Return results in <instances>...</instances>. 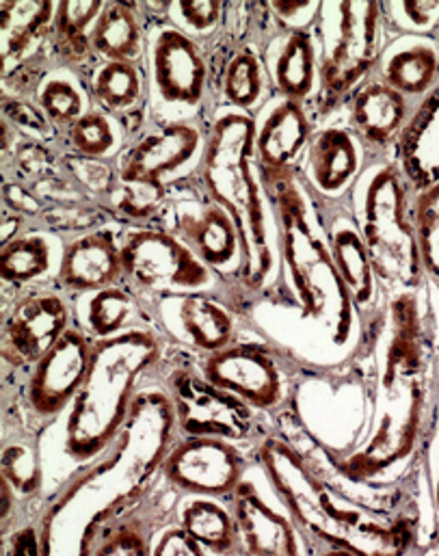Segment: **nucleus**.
Here are the masks:
<instances>
[{
    "mask_svg": "<svg viewBox=\"0 0 439 556\" xmlns=\"http://www.w3.org/2000/svg\"><path fill=\"white\" fill-rule=\"evenodd\" d=\"M279 237V283L247 316V329L277 340L294 327L284 351L305 370H340L371 353L373 327L358 309L340 276L318 213L316 193L301 169H260Z\"/></svg>",
    "mask_w": 439,
    "mask_h": 556,
    "instance_id": "nucleus-1",
    "label": "nucleus"
},
{
    "mask_svg": "<svg viewBox=\"0 0 439 556\" xmlns=\"http://www.w3.org/2000/svg\"><path fill=\"white\" fill-rule=\"evenodd\" d=\"M310 555H407L423 551L425 527L410 488L344 477L327 453L288 416L251 448Z\"/></svg>",
    "mask_w": 439,
    "mask_h": 556,
    "instance_id": "nucleus-2",
    "label": "nucleus"
},
{
    "mask_svg": "<svg viewBox=\"0 0 439 556\" xmlns=\"http://www.w3.org/2000/svg\"><path fill=\"white\" fill-rule=\"evenodd\" d=\"M423 290L386 296L371 342V420L362 442L329 457L349 479L394 485L421 472L436 392L439 325Z\"/></svg>",
    "mask_w": 439,
    "mask_h": 556,
    "instance_id": "nucleus-3",
    "label": "nucleus"
},
{
    "mask_svg": "<svg viewBox=\"0 0 439 556\" xmlns=\"http://www.w3.org/2000/svg\"><path fill=\"white\" fill-rule=\"evenodd\" d=\"M178 438L174 401L152 379L139 390L126 425L104 453L74 470L50 498H41L35 520L46 555H93L111 525L161 481L163 462Z\"/></svg>",
    "mask_w": 439,
    "mask_h": 556,
    "instance_id": "nucleus-4",
    "label": "nucleus"
},
{
    "mask_svg": "<svg viewBox=\"0 0 439 556\" xmlns=\"http://www.w3.org/2000/svg\"><path fill=\"white\" fill-rule=\"evenodd\" d=\"M253 115L220 106L209 122L206 148L198 178L204 191L223 206L240 237L242 267L238 290L244 320L279 283L277 222L253 154Z\"/></svg>",
    "mask_w": 439,
    "mask_h": 556,
    "instance_id": "nucleus-5",
    "label": "nucleus"
},
{
    "mask_svg": "<svg viewBox=\"0 0 439 556\" xmlns=\"http://www.w3.org/2000/svg\"><path fill=\"white\" fill-rule=\"evenodd\" d=\"M174 344L150 323L96 340L87 377L63 422V457L78 470L93 462L126 425L146 379H156Z\"/></svg>",
    "mask_w": 439,
    "mask_h": 556,
    "instance_id": "nucleus-6",
    "label": "nucleus"
},
{
    "mask_svg": "<svg viewBox=\"0 0 439 556\" xmlns=\"http://www.w3.org/2000/svg\"><path fill=\"white\" fill-rule=\"evenodd\" d=\"M349 200L386 296L427 288L412 215L414 191L397 156L368 159Z\"/></svg>",
    "mask_w": 439,
    "mask_h": 556,
    "instance_id": "nucleus-7",
    "label": "nucleus"
},
{
    "mask_svg": "<svg viewBox=\"0 0 439 556\" xmlns=\"http://www.w3.org/2000/svg\"><path fill=\"white\" fill-rule=\"evenodd\" d=\"M318 43V91L308 104L318 124L342 113L351 96L375 74L390 39L384 2H321L314 24Z\"/></svg>",
    "mask_w": 439,
    "mask_h": 556,
    "instance_id": "nucleus-8",
    "label": "nucleus"
},
{
    "mask_svg": "<svg viewBox=\"0 0 439 556\" xmlns=\"http://www.w3.org/2000/svg\"><path fill=\"white\" fill-rule=\"evenodd\" d=\"M156 381L174 401L180 438H220L253 448L275 425L268 416L213 383L200 370L198 355L178 346L170 353Z\"/></svg>",
    "mask_w": 439,
    "mask_h": 556,
    "instance_id": "nucleus-9",
    "label": "nucleus"
},
{
    "mask_svg": "<svg viewBox=\"0 0 439 556\" xmlns=\"http://www.w3.org/2000/svg\"><path fill=\"white\" fill-rule=\"evenodd\" d=\"M120 245L126 276L124 283L137 296L215 292L240 312L236 292L167 228L154 222L122 226Z\"/></svg>",
    "mask_w": 439,
    "mask_h": 556,
    "instance_id": "nucleus-10",
    "label": "nucleus"
},
{
    "mask_svg": "<svg viewBox=\"0 0 439 556\" xmlns=\"http://www.w3.org/2000/svg\"><path fill=\"white\" fill-rule=\"evenodd\" d=\"M198 364L213 383L273 422L292 407L297 383L305 372L292 355L251 329L217 353L198 357Z\"/></svg>",
    "mask_w": 439,
    "mask_h": 556,
    "instance_id": "nucleus-11",
    "label": "nucleus"
},
{
    "mask_svg": "<svg viewBox=\"0 0 439 556\" xmlns=\"http://www.w3.org/2000/svg\"><path fill=\"white\" fill-rule=\"evenodd\" d=\"M146 72L165 106L211 122L217 111L220 70L202 41L167 20L159 22L148 39Z\"/></svg>",
    "mask_w": 439,
    "mask_h": 556,
    "instance_id": "nucleus-12",
    "label": "nucleus"
},
{
    "mask_svg": "<svg viewBox=\"0 0 439 556\" xmlns=\"http://www.w3.org/2000/svg\"><path fill=\"white\" fill-rule=\"evenodd\" d=\"M154 224L174 232L209 269H213L234 292L244 316L238 290L242 250L229 213L204 191L198 176L172 187L170 198Z\"/></svg>",
    "mask_w": 439,
    "mask_h": 556,
    "instance_id": "nucleus-13",
    "label": "nucleus"
},
{
    "mask_svg": "<svg viewBox=\"0 0 439 556\" xmlns=\"http://www.w3.org/2000/svg\"><path fill=\"white\" fill-rule=\"evenodd\" d=\"M206 132L209 122L202 119H167L152 124L115 156L117 182L170 198L176 182L198 176Z\"/></svg>",
    "mask_w": 439,
    "mask_h": 556,
    "instance_id": "nucleus-14",
    "label": "nucleus"
},
{
    "mask_svg": "<svg viewBox=\"0 0 439 556\" xmlns=\"http://www.w3.org/2000/svg\"><path fill=\"white\" fill-rule=\"evenodd\" d=\"M141 314L174 346L198 357L217 353L247 331V323L215 292H176L137 296Z\"/></svg>",
    "mask_w": 439,
    "mask_h": 556,
    "instance_id": "nucleus-15",
    "label": "nucleus"
},
{
    "mask_svg": "<svg viewBox=\"0 0 439 556\" xmlns=\"http://www.w3.org/2000/svg\"><path fill=\"white\" fill-rule=\"evenodd\" d=\"M76 323L74 301L50 283L22 290L2 318V364L28 372Z\"/></svg>",
    "mask_w": 439,
    "mask_h": 556,
    "instance_id": "nucleus-16",
    "label": "nucleus"
},
{
    "mask_svg": "<svg viewBox=\"0 0 439 556\" xmlns=\"http://www.w3.org/2000/svg\"><path fill=\"white\" fill-rule=\"evenodd\" d=\"M93 346L96 340L74 323L61 336V340L26 372L22 405L30 416V427L46 431L48 425L67 414L87 377Z\"/></svg>",
    "mask_w": 439,
    "mask_h": 556,
    "instance_id": "nucleus-17",
    "label": "nucleus"
},
{
    "mask_svg": "<svg viewBox=\"0 0 439 556\" xmlns=\"http://www.w3.org/2000/svg\"><path fill=\"white\" fill-rule=\"evenodd\" d=\"M255 464L251 448L220 438H178L161 477L183 496L229 498Z\"/></svg>",
    "mask_w": 439,
    "mask_h": 556,
    "instance_id": "nucleus-18",
    "label": "nucleus"
},
{
    "mask_svg": "<svg viewBox=\"0 0 439 556\" xmlns=\"http://www.w3.org/2000/svg\"><path fill=\"white\" fill-rule=\"evenodd\" d=\"M225 501L236 522L240 555H310L301 533L279 503L258 462Z\"/></svg>",
    "mask_w": 439,
    "mask_h": 556,
    "instance_id": "nucleus-19",
    "label": "nucleus"
},
{
    "mask_svg": "<svg viewBox=\"0 0 439 556\" xmlns=\"http://www.w3.org/2000/svg\"><path fill=\"white\" fill-rule=\"evenodd\" d=\"M318 213L325 228V237L334 256V263L344 279L347 288L351 290V296L362 312V316L373 327L384 303L386 292L377 279L375 267L371 263L366 243L362 239L360 226L353 215L351 200H323L318 198Z\"/></svg>",
    "mask_w": 439,
    "mask_h": 556,
    "instance_id": "nucleus-20",
    "label": "nucleus"
},
{
    "mask_svg": "<svg viewBox=\"0 0 439 556\" xmlns=\"http://www.w3.org/2000/svg\"><path fill=\"white\" fill-rule=\"evenodd\" d=\"M120 232L122 226L113 224L65 239L50 286L70 299H78L83 294L124 283L126 276Z\"/></svg>",
    "mask_w": 439,
    "mask_h": 556,
    "instance_id": "nucleus-21",
    "label": "nucleus"
},
{
    "mask_svg": "<svg viewBox=\"0 0 439 556\" xmlns=\"http://www.w3.org/2000/svg\"><path fill=\"white\" fill-rule=\"evenodd\" d=\"M253 119V154L258 167L264 172L301 169L316 130L310 106L271 93Z\"/></svg>",
    "mask_w": 439,
    "mask_h": 556,
    "instance_id": "nucleus-22",
    "label": "nucleus"
},
{
    "mask_svg": "<svg viewBox=\"0 0 439 556\" xmlns=\"http://www.w3.org/2000/svg\"><path fill=\"white\" fill-rule=\"evenodd\" d=\"M414 104L377 78H368L338 115L360 141L366 161L397 156Z\"/></svg>",
    "mask_w": 439,
    "mask_h": 556,
    "instance_id": "nucleus-23",
    "label": "nucleus"
},
{
    "mask_svg": "<svg viewBox=\"0 0 439 556\" xmlns=\"http://www.w3.org/2000/svg\"><path fill=\"white\" fill-rule=\"evenodd\" d=\"M364 165L366 154L360 141L340 117H334L316 126L301 176L318 198L338 202L349 198Z\"/></svg>",
    "mask_w": 439,
    "mask_h": 556,
    "instance_id": "nucleus-24",
    "label": "nucleus"
},
{
    "mask_svg": "<svg viewBox=\"0 0 439 556\" xmlns=\"http://www.w3.org/2000/svg\"><path fill=\"white\" fill-rule=\"evenodd\" d=\"M271 93L310 104L318 91V43L312 28H279L273 17L260 37Z\"/></svg>",
    "mask_w": 439,
    "mask_h": 556,
    "instance_id": "nucleus-25",
    "label": "nucleus"
},
{
    "mask_svg": "<svg viewBox=\"0 0 439 556\" xmlns=\"http://www.w3.org/2000/svg\"><path fill=\"white\" fill-rule=\"evenodd\" d=\"M148 85L143 63L102 61L85 83L91 106L111 115L124 137V146L139 139L148 115Z\"/></svg>",
    "mask_w": 439,
    "mask_h": 556,
    "instance_id": "nucleus-26",
    "label": "nucleus"
},
{
    "mask_svg": "<svg viewBox=\"0 0 439 556\" xmlns=\"http://www.w3.org/2000/svg\"><path fill=\"white\" fill-rule=\"evenodd\" d=\"M373 78L386 83L412 104L421 102L439 83V37H390Z\"/></svg>",
    "mask_w": 439,
    "mask_h": 556,
    "instance_id": "nucleus-27",
    "label": "nucleus"
},
{
    "mask_svg": "<svg viewBox=\"0 0 439 556\" xmlns=\"http://www.w3.org/2000/svg\"><path fill=\"white\" fill-rule=\"evenodd\" d=\"M397 161L414 193L439 185V83L414 104L397 148Z\"/></svg>",
    "mask_w": 439,
    "mask_h": 556,
    "instance_id": "nucleus-28",
    "label": "nucleus"
},
{
    "mask_svg": "<svg viewBox=\"0 0 439 556\" xmlns=\"http://www.w3.org/2000/svg\"><path fill=\"white\" fill-rule=\"evenodd\" d=\"M104 0H63L57 2L50 52L57 70L78 76L83 83L98 67V56L91 43V30L102 13Z\"/></svg>",
    "mask_w": 439,
    "mask_h": 556,
    "instance_id": "nucleus-29",
    "label": "nucleus"
},
{
    "mask_svg": "<svg viewBox=\"0 0 439 556\" xmlns=\"http://www.w3.org/2000/svg\"><path fill=\"white\" fill-rule=\"evenodd\" d=\"M143 7L137 2H104L98 15L91 43L98 61L143 63L148 56V33Z\"/></svg>",
    "mask_w": 439,
    "mask_h": 556,
    "instance_id": "nucleus-30",
    "label": "nucleus"
},
{
    "mask_svg": "<svg viewBox=\"0 0 439 556\" xmlns=\"http://www.w3.org/2000/svg\"><path fill=\"white\" fill-rule=\"evenodd\" d=\"M54 232L28 230L4 243L0 250L2 283L17 292L50 283L63 252V245L61 250H54Z\"/></svg>",
    "mask_w": 439,
    "mask_h": 556,
    "instance_id": "nucleus-31",
    "label": "nucleus"
},
{
    "mask_svg": "<svg viewBox=\"0 0 439 556\" xmlns=\"http://www.w3.org/2000/svg\"><path fill=\"white\" fill-rule=\"evenodd\" d=\"M72 301L76 325L83 327L93 340L113 338L143 320L139 299L126 283L109 286Z\"/></svg>",
    "mask_w": 439,
    "mask_h": 556,
    "instance_id": "nucleus-32",
    "label": "nucleus"
},
{
    "mask_svg": "<svg viewBox=\"0 0 439 556\" xmlns=\"http://www.w3.org/2000/svg\"><path fill=\"white\" fill-rule=\"evenodd\" d=\"M180 522L206 555H240V540L227 501L211 496H183L176 509Z\"/></svg>",
    "mask_w": 439,
    "mask_h": 556,
    "instance_id": "nucleus-33",
    "label": "nucleus"
},
{
    "mask_svg": "<svg viewBox=\"0 0 439 556\" xmlns=\"http://www.w3.org/2000/svg\"><path fill=\"white\" fill-rule=\"evenodd\" d=\"M43 429L20 425V433L9 435L2 444V472L17 496L20 503H35L43 494L46 470L41 453Z\"/></svg>",
    "mask_w": 439,
    "mask_h": 556,
    "instance_id": "nucleus-34",
    "label": "nucleus"
},
{
    "mask_svg": "<svg viewBox=\"0 0 439 556\" xmlns=\"http://www.w3.org/2000/svg\"><path fill=\"white\" fill-rule=\"evenodd\" d=\"M35 100L61 137L91 106L85 83L65 70L50 72L39 85Z\"/></svg>",
    "mask_w": 439,
    "mask_h": 556,
    "instance_id": "nucleus-35",
    "label": "nucleus"
},
{
    "mask_svg": "<svg viewBox=\"0 0 439 556\" xmlns=\"http://www.w3.org/2000/svg\"><path fill=\"white\" fill-rule=\"evenodd\" d=\"M122 148L117 122L96 106H89L63 135V150L87 159H115Z\"/></svg>",
    "mask_w": 439,
    "mask_h": 556,
    "instance_id": "nucleus-36",
    "label": "nucleus"
},
{
    "mask_svg": "<svg viewBox=\"0 0 439 556\" xmlns=\"http://www.w3.org/2000/svg\"><path fill=\"white\" fill-rule=\"evenodd\" d=\"M412 215L425 279L439 296V185L414 193Z\"/></svg>",
    "mask_w": 439,
    "mask_h": 556,
    "instance_id": "nucleus-37",
    "label": "nucleus"
},
{
    "mask_svg": "<svg viewBox=\"0 0 439 556\" xmlns=\"http://www.w3.org/2000/svg\"><path fill=\"white\" fill-rule=\"evenodd\" d=\"M159 17L183 28L204 46L215 41L227 20V2L220 0H180L159 9Z\"/></svg>",
    "mask_w": 439,
    "mask_h": 556,
    "instance_id": "nucleus-38",
    "label": "nucleus"
},
{
    "mask_svg": "<svg viewBox=\"0 0 439 556\" xmlns=\"http://www.w3.org/2000/svg\"><path fill=\"white\" fill-rule=\"evenodd\" d=\"M384 20L388 35H423L439 37V2H384Z\"/></svg>",
    "mask_w": 439,
    "mask_h": 556,
    "instance_id": "nucleus-39",
    "label": "nucleus"
},
{
    "mask_svg": "<svg viewBox=\"0 0 439 556\" xmlns=\"http://www.w3.org/2000/svg\"><path fill=\"white\" fill-rule=\"evenodd\" d=\"M421 466H423L429 505H431V518H434V548L439 551V359L434 405H431L429 429H427V438H425V446H423Z\"/></svg>",
    "mask_w": 439,
    "mask_h": 556,
    "instance_id": "nucleus-40",
    "label": "nucleus"
},
{
    "mask_svg": "<svg viewBox=\"0 0 439 556\" xmlns=\"http://www.w3.org/2000/svg\"><path fill=\"white\" fill-rule=\"evenodd\" d=\"M150 555L154 556H206V551L193 540V535L180 525L170 522L165 525L152 542Z\"/></svg>",
    "mask_w": 439,
    "mask_h": 556,
    "instance_id": "nucleus-41",
    "label": "nucleus"
},
{
    "mask_svg": "<svg viewBox=\"0 0 439 556\" xmlns=\"http://www.w3.org/2000/svg\"><path fill=\"white\" fill-rule=\"evenodd\" d=\"M266 9H268L273 22L279 28H314L318 11H321V2H314V0H290V2L273 0V2H266Z\"/></svg>",
    "mask_w": 439,
    "mask_h": 556,
    "instance_id": "nucleus-42",
    "label": "nucleus"
},
{
    "mask_svg": "<svg viewBox=\"0 0 439 556\" xmlns=\"http://www.w3.org/2000/svg\"><path fill=\"white\" fill-rule=\"evenodd\" d=\"M4 546H2V555L11 556H41L46 555V546H43V535H41V527L37 520L17 527L15 531L2 535Z\"/></svg>",
    "mask_w": 439,
    "mask_h": 556,
    "instance_id": "nucleus-43",
    "label": "nucleus"
}]
</instances>
